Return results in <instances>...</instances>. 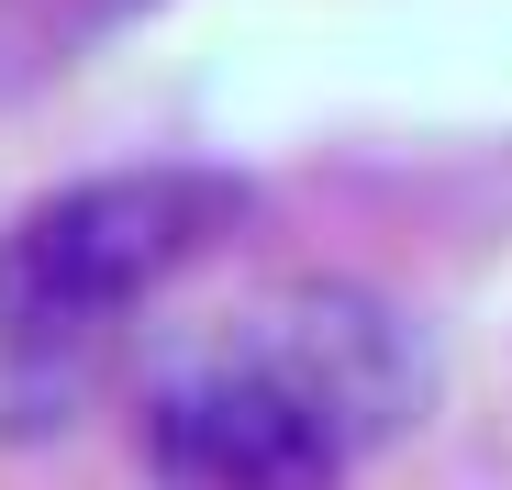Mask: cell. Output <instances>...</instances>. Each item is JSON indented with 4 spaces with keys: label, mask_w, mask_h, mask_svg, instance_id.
Wrapping results in <instances>:
<instances>
[{
    "label": "cell",
    "mask_w": 512,
    "mask_h": 490,
    "mask_svg": "<svg viewBox=\"0 0 512 490\" xmlns=\"http://www.w3.org/2000/svg\"><path fill=\"white\" fill-rule=\"evenodd\" d=\"M245 223L223 168H112L0 223V357H78Z\"/></svg>",
    "instance_id": "6da1fadb"
},
{
    "label": "cell",
    "mask_w": 512,
    "mask_h": 490,
    "mask_svg": "<svg viewBox=\"0 0 512 490\" xmlns=\"http://www.w3.org/2000/svg\"><path fill=\"white\" fill-rule=\"evenodd\" d=\"M145 468L167 490H346V446H334L301 401L245 368L223 335L201 357H179L145 401Z\"/></svg>",
    "instance_id": "3957f363"
},
{
    "label": "cell",
    "mask_w": 512,
    "mask_h": 490,
    "mask_svg": "<svg viewBox=\"0 0 512 490\" xmlns=\"http://www.w3.org/2000/svg\"><path fill=\"white\" fill-rule=\"evenodd\" d=\"M223 346L245 368H268L346 457L390 446L423 413V346H412V323L379 290H357V279H290L268 301H245L223 323Z\"/></svg>",
    "instance_id": "7a4b0ae2"
}]
</instances>
